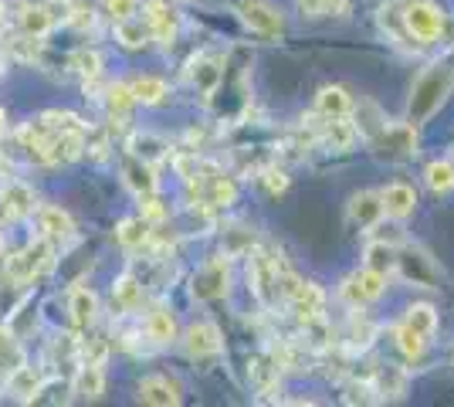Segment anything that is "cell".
I'll use <instances>...</instances> for the list:
<instances>
[{
  "instance_id": "33",
  "label": "cell",
  "mask_w": 454,
  "mask_h": 407,
  "mask_svg": "<svg viewBox=\"0 0 454 407\" xmlns=\"http://www.w3.org/2000/svg\"><path fill=\"white\" fill-rule=\"evenodd\" d=\"M129 89H133L136 102H143V106H160V102H167V96H170L167 78L160 75H139L136 82H129Z\"/></svg>"
},
{
  "instance_id": "47",
  "label": "cell",
  "mask_w": 454,
  "mask_h": 407,
  "mask_svg": "<svg viewBox=\"0 0 454 407\" xmlns=\"http://www.w3.org/2000/svg\"><path fill=\"white\" fill-rule=\"evenodd\" d=\"M4 27H7V7H4V0H0V35H4Z\"/></svg>"
},
{
  "instance_id": "24",
  "label": "cell",
  "mask_w": 454,
  "mask_h": 407,
  "mask_svg": "<svg viewBox=\"0 0 454 407\" xmlns=\"http://www.w3.org/2000/svg\"><path fill=\"white\" fill-rule=\"evenodd\" d=\"M143 306V282L136 278L133 271H122L113 282V309L119 316H129Z\"/></svg>"
},
{
  "instance_id": "40",
  "label": "cell",
  "mask_w": 454,
  "mask_h": 407,
  "mask_svg": "<svg viewBox=\"0 0 454 407\" xmlns=\"http://www.w3.org/2000/svg\"><path fill=\"white\" fill-rule=\"evenodd\" d=\"M68 65H72L85 82H95V78L102 75V55L92 51V48H78V51H72Z\"/></svg>"
},
{
  "instance_id": "17",
  "label": "cell",
  "mask_w": 454,
  "mask_h": 407,
  "mask_svg": "<svg viewBox=\"0 0 454 407\" xmlns=\"http://www.w3.org/2000/svg\"><path fill=\"white\" fill-rule=\"evenodd\" d=\"M143 333H146V340L156 343V347H170V343L180 340V323H176L170 306H153L146 312V319H143Z\"/></svg>"
},
{
  "instance_id": "12",
  "label": "cell",
  "mask_w": 454,
  "mask_h": 407,
  "mask_svg": "<svg viewBox=\"0 0 454 407\" xmlns=\"http://www.w3.org/2000/svg\"><path fill=\"white\" fill-rule=\"evenodd\" d=\"M38 211V197H35V187L24 184V180H7L0 187V214L7 221H24Z\"/></svg>"
},
{
  "instance_id": "30",
  "label": "cell",
  "mask_w": 454,
  "mask_h": 407,
  "mask_svg": "<svg viewBox=\"0 0 454 407\" xmlns=\"http://www.w3.org/2000/svg\"><path fill=\"white\" fill-rule=\"evenodd\" d=\"M75 394L82 401H98L106 394V370H102V364H82L78 367Z\"/></svg>"
},
{
  "instance_id": "16",
  "label": "cell",
  "mask_w": 454,
  "mask_h": 407,
  "mask_svg": "<svg viewBox=\"0 0 454 407\" xmlns=\"http://www.w3.org/2000/svg\"><path fill=\"white\" fill-rule=\"evenodd\" d=\"M146 27H150L153 41L170 48L176 35H180V14L173 11L170 4H163V0H150L146 4Z\"/></svg>"
},
{
  "instance_id": "49",
  "label": "cell",
  "mask_w": 454,
  "mask_h": 407,
  "mask_svg": "<svg viewBox=\"0 0 454 407\" xmlns=\"http://www.w3.org/2000/svg\"><path fill=\"white\" fill-rule=\"evenodd\" d=\"M4 72H7V55L0 51V75H4Z\"/></svg>"
},
{
  "instance_id": "41",
  "label": "cell",
  "mask_w": 454,
  "mask_h": 407,
  "mask_svg": "<svg viewBox=\"0 0 454 407\" xmlns=\"http://www.w3.org/2000/svg\"><path fill=\"white\" fill-rule=\"evenodd\" d=\"M394 340H397V349L407 356V360H420V356H424V349H427V340H424V336H417V333L411 330V326H403V323L394 330Z\"/></svg>"
},
{
  "instance_id": "21",
  "label": "cell",
  "mask_w": 454,
  "mask_h": 407,
  "mask_svg": "<svg viewBox=\"0 0 454 407\" xmlns=\"http://www.w3.org/2000/svg\"><path fill=\"white\" fill-rule=\"evenodd\" d=\"M68 316L78 330H89L98 323V295L89 286H75L68 292Z\"/></svg>"
},
{
  "instance_id": "32",
  "label": "cell",
  "mask_w": 454,
  "mask_h": 407,
  "mask_svg": "<svg viewBox=\"0 0 454 407\" xmlns=\"http://www.w3.org/2000/svg\"><path fill=\"white\" fill-rule=\"evenodd\" d=\"M129 156H139V160H146V163H160V160H167L170 156V143L163 139V136H153V133H136L129 139Z\"/></svg>"
},
{
  "instance_id": "9",
  "label": "cell",
  "mask_w": 454,
  "mask_h": 407,
  "mask_svg": "<svg viewBox=\"0 0 454 407\" xmlns=\"http://www.w3.org/2000/svg\"><path fill=\"white\" fill-rule=\"evenodd\" d=\"M383 292H387V275L370 271V269H356L342 278L340 299L349 309H366L370 302H377Z\"/></svg>"
},
{
  "instance_id": "8",
  "label": "cell",
  "mask_w": 454,
  "mask_h": 407,
  "mask_svg": "<svg viewBox=\"0 0 454 407\" xmlns=\"http://www.w3.org/2000/svg\"><path fill=\"white\" fill-rule=\"evenodd\" d=\"M238 18L251 35L265 41H278L285 35V18L282 11L271 0H241L238 4Z\"/></svg>"
},
{
  "instance_id": "18",
  "label": "cell",
  "mask_w": 454,
  "mask_h": 407,
  "mask_svg": "<svg viewBox=\"0 0 454 407\" xmlns=\"http://www.w3.org/2000/svg\"><path fill=\"white\" fill-rule=\"evenodd\" d=\"M380 200H383V217H390V221H407L417 211V191L411 184H400V180L383 187Z\"/></svg>"
},
{
  "instance_id": "22",
  "label": "cell",
  "mask_w": 454,
  "mask_h": 407,
  "mask_svg": "<svg viewBox=\"0 0 454 407\" xmlns=\"http://www.w3.org/2000/svg\"><path fill=\"white\" fill-rule=\"evenodd\" d=\"M346 214H349V221L356 224V228H373L377 221H383V200H380L377 191H360V194L349 197V207H346Z\"/></svg>"
},
{
  "instance_id": "27",
  "label": "cell",
  "mask_w": 454,
  "mask_h": 407,
  "mask_svg": "<svg viewBox=\"0 0 454 407\" xmlns=\"http://www.w3.org/2000/svg\"><path fill=\"white\" fill-rule=\"evenodd\" d=\"M18 24L24 35H31V38H44L51 27L58 24V18L51 14V7L48 4H24V11L18 14Z\"/></svg>"
},
{
  "instance_id": "5",
  "label": "cell",
  "mask_w": 454,
  "mask_h": 407,
  "mask_svg": "<svg viewBox=\"0 0 454 407\" xmlns=\"http://www.w3.org/2000/svg\"><path fill=\"white\" fill-rule=\"evenodd\" d=\"M51 265H55V245L38 238V241H27L18 254L7 258V278L14 286H27V282L41 278L44 271H51Z\"/></svg>"
},
{
  "instance_id": "42",
  "label": "cell",
  "mask_w": 454,
  "mask_h": 407,
  "mask_svg": "<svg viewBox=\"0 0 454 407\" xmlns=\"http://www.w3.org/2000/svg\"><path fill=\"white\" fill-rule=\"evenodd\" d=\"M7 51L20 61H35V59H41V51H44V41L31 38V35L20 31L18 38H7Z\"/></svg>"
},
{
  "instance_id": "29",
  "label": "cell",
  "mask_w": 454,
  "mask_h": 407,
  "mask_svg": "<svg viewBox=\"0 0 454 407\" xmlns=\"http://www.w3.org/2000/svg\"><path fill=\"white\" fill-rule=\"evenodd\" d=\"M7 390L18 397V401H38V390H41V373L27 364H20L18 370H11L7 377Z\"/></svg>"
},
{
  "instance_id": "43",
  "label": "cell",
  "mask_w": 454,
  "mask_h": 407,
  "mask_svg": "<svg viewBox=\"0 0 454 407\" xmlns=\"http://www.w3.org/2000/svg\"><path fill=\"white\" fill-rule=\"evenodd\" d=\"M342 390H346V394H342V401H346V404H380L377 394H373V387H370V380H366V377H353Z\"/></svg>"
},
{
  "instance_id": "48",
  "label": "cell",
  "mask_w": 454,
  "mask_h": 407,
  "mask_svg": "<svg viewBox=\"0 0 454 407\" xmlns=\"http://www.w3.org/2000/svg\"><path fill=\"white\" fill-rule=\"evenodd\" d=\"M4 129H7V113L0 109V136H4Z\"/></svg>"
},
{
  "instance_id": "19",
  "label": "cell",
  "mask_w": 454,
  "mask_h": 407,
  "mask_svg": "<svg viewBox=\"0 0 454 407\" xmlns=\"http://www.w3.org/2000/svg\"><path fill=\"white\" fill-rule=\"evenodd\" d=\"M122 184H126L136 197L156 194V187H160L156 167L146 163V160H139V156H126V160H122Z\"/></svg>"
},
{
  "instance_id": "3",
  "label": "cell",
  "mask_w": 454,
  "mask_h": 407,
  "mask_svg": "<svg viewBox=\"0 0 454 407\" xmlns=\"http://www.w3.org/2000/svg\"><path fill=\"white\" fill-rule=\"evenodd\" d=\"M400 14L414 48H427L444 35V11L431 0H400Z\"/></svg>"
},
{
  "instance_id": "36",
  "label": "cell",
  "mask_w": 454,
  "mask_h": 407,
  "mask_svg": "<svg viewBox=\"0 0 454 407\" xmlns=\"http://www.w3.org/2000/svg\"><path fill=\"white\" fill-rule=\"evenodd\" d=\"M403 326H411L417 336H424V340L431 343V336L437 333L434 306H427V302H417V306H411V309H407V316H403Z\"/></svg>"
},
{
  "instance_id": "46",
  "label": "cell",
  "mask_w": 454,
  "mask_h": 407,
  "mask_svg": "<svg viewBox=\"0 0 454 407\" xmlns=\"http://www.w3.org/2000/svg\"><path fill=\"white\" fill-rule=\"evenodd\" d=\"M349 11V0H322V18H342Z\"/></svg>"
},
{
  "instance_id": "50",
  "label": "cell",
  "mask_w": 454,
  "mask_h": 407,
  "mask_svg": "<svg viewBox=\"0 0 454 407\" xmlns=\"http://www.w3.org/2000/svg\"><path fill=\"white\" fill-rule=\"evenodd\" d=\"M0 258H4V234H0Z\"/></svg>"
},
{
  "instance_id": "39",
  "label": "cell",
  "mask_w": 454,
  "mask_h": 407,
  "mask_svg": "<svg viewBox=\"0 0 454 407\" xmlns=\"http://www.w3.org/2000/svg\"><path fill=\"white\" fill-rule=\"evenodd\" d=\"M38 122L48 133H85V122L68 109H48L38 116Z\"/></svg>"
},
{
  "instance_id": "45",
  "label": "cell",
  "mask_w": 454,
  "mask_h": 407,
  "mask_svg": "<svg viewBox=\"0 0 454 407\" xmlns=\"http://www.w3.org/2000/svg\"><path fill=\"white\" fill-rule=\"evenodd\" d=\"M98 7L106 11V18L126 20V18H133L136 11H139V0H98Z\"/></svg>"
},
{
  "instance_id": "14",
  "label": "cell",
  "mask_w": 454,
  "mask_h": 407,
  "mask_svg": "<svg viewBox=\"0 0 454 407\" xmlns=\"http://www.w3.org/2000/svg\"><path fill=\"white\" fill-rule=\"evenodd\" d=\"M38 231L44 241H51V245H68L72 238H75V221H72V214L61 211L58 204H38Z\"/></svg>"
},
{
  "instance_id": "37",
  "label": "cell",
  "mask_w": 454,
  "mask_h": 407,
  "mask_svg": "<svg viewBox=\"0 0 454 407\" xmlns=\"http://www.w3.org/2000/svg\"><path fill=\"white\" fill-rule=\"evenodd\" d=\"M133 106H136V98H133L129 82H113V85L106 89V109H109L113 119H129Z\"/></svg>"
},
{
  "instance_id": "2",
  "label": "cell",
  "mask_w": 454,
  "mask_h": 407,
  "mask_svg": "<svg viewBox=\"0 0 454 407\" xmlns=\"http://www.w3.org/2000/svg\"><path fill=\"white\" fill-rule=\"evenodd\" d=\"M288 271L282 252L275 248H251L247 252V289L262 302V309L282 306V275Z\"/></svg>"
},
{
  "instance_id": "23",
  "label": "cell",
  "mask_w": 454,
  "mask_h": 407,
  "mask_svg": "<svg viewBox=\"0 0 454 407\" xmlns=\"http://www.w3.org/2000/svg\"><path fill=\"white\" fill-rule=\"evenodd\" d=\"M373 336H377V326L370 323V316L363 309H349V323L342 333V349L346 353H363V349H370Z\"/></svg>"
},
{
  "instance_id": "15",
  "label": "cell",
  "mask_w": 454,
  "mask_h": 407,
  "mask_svg": "<svg viewBox=\"0 0 454 407\" xmlns=\"http://www.w3.org/2000/svg\"><path fill=\"white\" fill-rule=\"evenodd\" d=\"M136 397H139L143 404H153V407H176L184 401L180 384H176L173 377H167V373H150V377H143L139 387H136Z\"/></svg>"
},
{
  "instance_id": "31",
  "label": "cell",
  "mask_w": 454,
  "mask_h": 407,
  "mask_svg": "<svg viewBox=\"0 0 454 407\" xmlns=\"http://www.w3.org/2000/svg\"><path fill=\"white\" fill-rule=\"evenodd\" d=\"M254 245H258V238L247 224H227L221 234V254H227V258H245Z\"/></svg>"
},
{
  "instance_id": "7",
  "label": "cell",
  "mask_w": 454,
  "mask_h": 407,
  "mask_svg": "<svg viewBox=\"0 0 454 407\" xmlns=\"http://www.w3.org/2000/svg\"><path fill=\"white\" fill-rule=\"evenodd\" d=\"M377 156H387V160H411L417 156V126L407 119V122H383L377 133L366 139Z\"/></svg>"
},
{
  "instance_id": "44",
  "label": "cell",
  "mask_w": 454,
  "mask_h": 407,
  "mask_svg": "<svg viewBox=\"0 0 454 407\" xmlns=\"http://www.w3.org/2000/svg\"><path fill=\"white\" fill-rule=\"evenodd\" d=\"M258 174H262V184H265V191L271 197H278V194H285V191H288V174H285V170H278V167L265 163Z\"/></svg>"
},
{
  "instance_id": "34",
  "label": "cell",
  "mask_w": 454,
  "mask_h": 407,
  "mask_svg": "<svg viewBox=\"0 0 454 407\" xmlns=\"http://www.w3.org/2000/svg\"><path fill=\"white\" fill-rule=\"evenodd\" d=\"M115 41L122 44V48H129V51H139L150 38V27H146V20L143 18H126V20H115Z\"/></svg>"
},
{
  "instance_id": "1",
  "label": "cell",
  "mask_w": 454,
  "mask_h": 407,
  "mask_svg": "<svg viewBox=\"0 0 454 407\" xmlns=\"http://www.w3.org/2000/svg\"><path fill=\"white\" fill-rule=\"evenodd\" d=\"M454 92V55L431 61L417 82L411 85V98H407V119L420 126L434 116L437 109L448 102V96Z\"/></svg>"
},
{
  "instance_id": "20",
  "label": "cell",
  "mask_w": 454,
  "mask_h": 407,
  "mask_svg": "<svg viewBox=\"0 0 454 407\" xmlns=\"http://www.w3.org/2000/svg\"><path fill=\"white\" fill-rule=\"evenodd\" d=\"M190 82H193V89L200 96L210 98L221 89V82H224V65L217 59H210V55H197V59L190 61Z\"/></svg>"
},
{
  "instance_id": "28",
  "label": "cell",
  "mask_w": 454,
  "mask_h": 407,
  "mask_svg": "<svg viewBox=\"0 0 454 407\" xmlns=\"http://www.w3.org/2000/svg\"><path fill=\"white\" fill-rule=\"evenodd\" d=\"M394 262H397V245H387L380 238H370L363 248V269L380 271V275H394Z\"/></svg>"
},
{
  "instance_id": "26",
  "label": "cell",
  "mask_w": 454,
  "mask_h": 407,
  "mask_svg": "<svg viewBox=\"0 0 454 407\" xmlns=\"http://www.w3.org/2000/svg\"><path fill=\"white\" fill-rule=\"evenodd\" d=\"M316 116L319 119L353 116V96L342 85H325L319 96H316Z\"/></svg>"
},
{
  "instance_id": "13",
  "label": "cell",
  "mask_w": 454,
  "mask_h": 407,
  "mask_svg": "<svg viewBox=\"0 0 454 407\" xmlns=\"http://www.w3.org/2000/svg\"><path fill=\"white\" fill-rule=\"evenodd\" d=\"M366 380H370V387L377 394V401H400L407 394V384H411L407 370L390 364V360L377 364V367L366 373Z\"/></svg>"
},
{
  "instance_id": "35",
  "label": "cell",
  "mask_w": 454,
  "mask_h": 407,
  "mask_svg": "<svg viewBox=\"0 0 454 407\" xmlns=\"http://www.w3.org/2000/svg\"><path fill=\"white\" fill-rule=\"evenodd\" d=\"M424 184H427V191L437 197L451 194L454 191V163L451 160H434V163H427Z\"/></svg>"
},
{
  "instance_id": "6",
  "label": "cell",
  "mask_w": 454,
  "mask_h": 407,
  "mask_svg": "<svg viewBox=\"0 0 454 407\" xmlns=\"http://www.w3.org/2000/svg\"><path fill=\"white\" fill-rule=\"evenodd\" d=\"M394 275H400L407 286H417V289H441V269L420 245H403L400 241Z\"/></svg>"
},
{
  "instance_id": "11",
  "label": "cell",
  "mask_w": 454,
  "mask_h": 407,
  "mask_svg": "<svg viewBox=\"0 0 454 407\" xmlns=\"http://www.w3.org/2000/svg\"><path fill=\"white\" fill-rule=\"evenodd\" d=\"M247 380H251V387L258 394V401H275V394L282 387V367H278V360L271 356V349H268V353H258V356L247 364Z\"/></svg>"
},
{
  "instance_id": "38",
  "label": "cell",
  "mask_w": 454,
  "mask_h": 407,
  "mask_svg": "<svg viewBox=\"0 0 454 407\" xmlns=\"http://www.w3.org/2000/svg\"><path fill=\"white\" fill-rule=\"evenodd\" d=\"M20 364H27V360H24V347L18 343L14 330L0 326V377H7V373L18 370Z\"/></svg>"
},
{
  "instance_id": "10",
  "label": "cell",
  "mask_w": 454,
  "mask_h": 407,
  "mask_svg": "<svg viewBox=\"0 0 454 407\" xmlns=\"http://www.w3.org/2000/svg\"><path fill=\"white\" fill-rule=\"evenodd\" d=\"M184 349H187L190 360H214L224 353V333L217 330V323L200 319L184 333Z\"/></svg>"
},
{
  "instance_id": "4",
  "label": "cell",
  "mask_w": 454,
  "mask_h": 407,
  "mask_svg": "<svg viewBox=\"0 0 454 407\" xmlns=\"http://www.w3.org/2000/svg\"><path fill=\"white\" fill-rule=\"evenodd\" d=\"M231 258L227 254H214L207 262H200L193 278H190V292L197 302H217V299H227L231 295Z\"/></svg>"
},
{
  "instance_id": "25",
  "label": "cell",
  "mask_w": 454,
  "mask_h": 407,
  "mask_svg": "<svg viewBox=\"0 0 454 407\" xmlns=\"http://www.w3.org/2000/svg\"><path fill=\"white\" fill-rule=\"evenodd\" d=\"M115 241H119L126 252H143V248L153 245V224L143 214H139V217H126V221H119V228H115Z\"/></svg>"
}]
</instances>
